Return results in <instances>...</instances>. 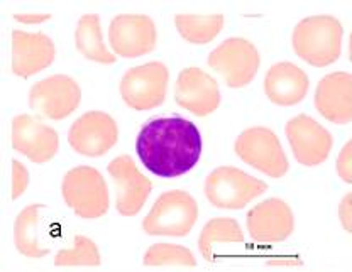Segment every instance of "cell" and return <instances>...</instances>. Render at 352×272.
<instances>
[{
  "label": "cell",
  "instance_id": "5",
  "mask_svg": "<svg viewBox=\"0 0 352 272\" xmlns=\"http://www.w3.org/2000/svg\"><path fill=\"white\" fill-rule=\"evenodd\" d=\"M266 190V183L234 166L214 169L205 181L207 200L222 209H242Z\"/></svg>",
  "mask_w": 352,
  "mask_h": 272
},
{
  "label": "cell",
  "instance_id": "9",
  "mask_svg": "<svg viewBox=\"0 0 352 272\" xmlns=\"http://www.w3.org/2000/svg\"><path fill=\"white\" fill-rule=\"evenodd\" d=\"M82 90L68 75H51L36 82L29 91V106L50 120H63L78 109Z\"/></svg>",
  "mask_w": 352,
  "mask_h": 272
},
{
  "label": "cell",
  "instance_id": "13",
  "mask_svg": "<svg viewBox=\"0 0 352 272\" xmlns=\"http://www.w3.org/2000/svg\"><path fill=\"white\" fill-rule=\"evenodd\" d=\"M285 132L293 156L303 166H318L332 150L333 141L330 132L305 113L289 119Z\"/></svg>",
  "mask_w": 352,
  "mask_h": 272
},
{
  "label": "cell",
  "instance_id": "28",
  "mask_svg": "<svg viewBox=\"0 0 352 272\" xmlns=\"http://www.w3.org/2000/svg\"><path fill=\"white\" fill-rule=\"evenodd\" d=\"M339 220L344 230L352 234V193H347L339 205Z\"/></svg>",
  "mask_w": 352,
  "mask_h": 272
},
{
  "label": "cell",
  "instance_id": "22",
  "mask_svg": "<svg viewBox=\"0 0 352 272\" xmlns=\"http://www.w3.org/2000/svg\"><path fill=\"white\" fill-rule=\"evenodd\" d=\"M244 242V231L234 218L217 216L204 227L198 237V251L208 262L214 260L215 244H241Z\"/></svg>",
  "mask_w": 352,
  "mask_h": 272
},
{
  "label": "cell",
  "instance_id": "30",
  "mask_svg": "<svg viewBox=\"0 0 352 272\" xmlns=\"http://www.w3.org/2000/svg\"><path fill=\"white\" fill-rule=\"evenodd\" d=\"M267 266H288V267H295V266H302V260L298 259H283V257H280V259H274V260H270L267 262Z\"/></svg>",
  "mask_w": 352,
  "mask_h": 272
},
{
  "label": "cell",
  "instance_id": "4",
  "mask_svg": "<svg viewBox=\"0 0 352 272\" xmlns=\"http://www.w3.org/2000/svg\"><path fill=\"white\" fill-rule=\"evenodd\" d=\"M61 194L80 218L95 220L104 216L110 207L107 183L100 171L91 166L69 169L61 183Z\"/></svg>",
  "mask_w": 352,
  "mask_h": 272
},
{
  "label": "cell",
  "instance_id": "25",
  "mask_svg": "<svg viewBox=\"0 0 352 272\" xmlns=\"http://www.w3.org/2000/svg\"><path fill=\"white\" fill-rule=\"evenodd\" d=\"M144 266L161 267V266H182L195 267L197 259L190 249L175 244H154L148 249L142 259Z\"/></svg>",
  "mask_w": 352,
  "mask_h": 272
},
{
  "label": "cell",
  "instance_id": "26",
  "mask_svg": "<svg viewBox=\"0 0 352 272\" xmlns=\"http://www.w3.org/2000/svg\"><path fill=\"white\" fill-rule=\"evenodd\" d=\"M336 171L339 174V178H342V181L352 183V139L344 144L342 150L337 156L336 161Z\"/></svg>",
  "mask_w": 352,
  "mask_h": 272
},
{
  "label": "cell",
  "instance_id": "21",
  "mask_svg": "<svg viewBox=\"0 0 352 272\" xmlns=\"http://www.w3.org/2000/svg\"><path fill=\"white\" fill-rule=\"evenodd\" d=\"M75 46L82 56L95 63L112 65L117 60L116 54L110 53L105 46L100 17L97 14H87L78 21L75 29Z\"/></svg>",
  "mask_w": 352,
  "mask_h": 272
},
{
  "label": "cell",
  "instance_id": "6",
  "mask_svg": "<svg viewBox=\"0 0 352 272\" xmlns=\"http://www.w3.org/2000/svg\"><path fill=\"white\" fill-rule=\"evenodd\" d=\"M170 71L161 61L134 66L127 69L119 84V91L127 106L138 112L156 109L166 100Z\"/></svg>",
  "mask_w": 352,
  "mask_h": 272
},
{
  "label": "cell",
  "instance_id": "14",
  "mask_svg": "<svg viewBox=\"0 0 352 272\" xmlns=\"http://www.w3.org/2000/svg\"><path fill=\"white\" fill-rule=\"evenodd\" d=\"M12 147L34 164H44L56 156L60 135L38 117L22 113L12 120Z\"/></svg>",
  "mask_w": 352,
  "mask_h": 272
},
{
  "label": "cell",
  "instance_id": "15",
  "mask_svg": "<svg viewBox=\"0 0 352 272\" xmlns=\"http://www.w3.org/2000/svg\"><path fill=\"white\" fill-rule=\"evenodd\" d=\"M175 102L197 117L210 115L220 105L217 80L195 66L182 69L175 84Z\"/></svg>",
  "mask_w": 352,
  "mask_h": 272
},
{
  "label": "cell",
  "instance_id": "2",
  "mask_svg": "<svg viewBox=\"0 0 352 272\" xmlns=\"http://www.w3.org/2000/svg\"><path fill=\"white\" fill-rule=\"evenodd\" d=\"M344 27L333 16H311L293 29L292 44L303 61L317 68L336 63L342 53Z\"/></svg>",
  "mask_w": 352,
  "mask_h": 272
},
{
  "label": "cell",
  "instance_id": "23",
  "mask_svg": "<svg viewBox=\"0 0 352 272\" xmlns=\"http://www.w3.org/2000/svg\"><path fill=\"white\" fill-rule=\"evenodd\" d=\"M222 14H208V16H198V14H178L175 16V25L179 36L190 44H208L222 32L223 29Z\"/></svg>",
  "mask_w": 352,
  "mask_h": 272
},
{
  "label": "cell",
  "instance_id": "16",
  "mask_svg": "<svg viewBox=\"0 0 352 272\" xmlns=\"http://www.w3.org/2000/svg\"><path fill=\"white\" fill-rule=\"evenodd\" d=\"M56 58V46L44 32L12 31V71L29 78L50 68Z\"/></svg>",
  "mask_w": 352,
  "mask_h": 272
},
{
  "label": "cell",
  "instance_id": "1",
  "mask_svg": "<svg viewBox=\"0 0 352 272\" xmlns=\"http://www.w3.org/2000/svg\"><path fill=\"white\" fill-rule=\"evenodd\" d=\"M204 150L200 131L183 117H160L141 127L135 152L146 169L173 179L195 168Z\"/></svg>",
  "mask_w": 352,
  "mask_h": 272
},
{
  "label": "cell",
  "instance_id": "20",
  "mask_svg": "<svg viewBox=\"0 0 352 272\" xmlns=\"http://www.w3.org/2000/svg\"><path fill=\"white\" fill-rule=\"evenodd\" d=\"M44 205L32 203L17 215L14 225V240L22 256L31 259H43L50 253V247L43 240Z\"/></svg>",
  "mask_w": 352,
  "mask_h": 272
},
{
  "label": "cell",
  "instance_id": "3",
  "mask_svg": "<svg viewBox=\"0 0 352 272\" xmlns=\"http://www.w3.org/2000/svg\"><path fill=\"white\" fill-rule=\"evenodd\" d=\"M198 218L197 200L183 190H171L154 201L142 229L154 237H185Z\"/></svg>",
  "mask_w": 352,
  "mask_h": 272
},
{
  "label": "cell",
  "instance_id": "24",
  "mask_svg": "<svg viewBox=\"0 0 352 272\" xmlns=\"http://www.w3.org/2000/svg\"><path fill=\"white\" fill-rule=\"evenodd\" d=\"M100 262L102 256L97 244L91 238L83 237V235H76L75 240H73V247L61 249L54 257V266L58 267H97L100 266Z\"/></svg>",
  "mask_w": 352,
  "mask_h": 272
},
{
  "label": "cell",
  "instance_id": "19",
  "mask_svg": "<svg viewBox=\"0 0 352 272\" xmlns=\"http://www.w3.org/2000/svg\"><path fill=\"white\" fill-rule=\"evenodd\" d=\"M310 80L300 66L280 61L273 65L264 76V91L273 104L292 106L300 104L307 97Z\"/></svg>",
  "mask_w": 352,
  "mask_h": 272
},
{
  "label": "cell",
  "instance_id": "12",
  "mask_svg": "<svg viewBox=\"0 0 352 272\" xmlns=\"http://www.w3.org/2000/svg\"><path fill=\"white\" fill-rule=\"evenodd\" d=\"M109 174L116 185V208L122 216H134L141 212L151 194L153 183L146 178L134 159L127 154L117 156L109 164Z\"/></svg>",
  "mask_w": 352,
  "mask_h": 272
},
{
  "label": "cell",
  "instance_id": "18",
  "mask_svg": "<svg viewBox=\"0 0 352 272\" xmlns=\"http://www.w3.org/2000/svg\"><path fill=\"white\" fill-rule=\"evenodd\" d=\"M295 229L292 208L280 198H270L248 213V231L254 242H283Z\"/></svg>",
  "mask_w": 352,
  "mask_h": 272
},
{
  "label": "cell",
  "instance_id": "29",
  "mask_svg": "<svg viewBox=\"0 0 352 272\" xmlns=\"http://www.w3.org/2000/svg\"><path fill=\"white\" fill-rule=\"evenodd\" d=\"M14 19L21 24H43L51 19V14H14Z\"/></svg>",
  "mask_w": 352,
  "mask_h": 272
},
{
  "label": "cell",
  "instance_id": "10",
  "mask_svg": "<svg viewBox=\"0 0 352 272\" xmlns=\"http://www.w3.org/2000/svg\"><path fill=\"white\" fill-rule=\"evenodd\" d=\"M119 139V127L112 115L90 110L72 124L68 142L73 150L87 157H100L107 154Z\"/></svg>",
  "mask_w": 352,
  "mask_h": 272
},
{
  "label": "cell",
  "instance_id": "8",
  "mask_svg": "<svg viewBox=\"0 0 352 272\" xmlns=\"http://www.w3.org/2000/svg\"><path fill=\"white\" fill-rule=\"evenodd\" d=\"M208 66L222 75L227 87L244 88L258 75L261 54L248 39L229 38L210 51Z\"/></svg>",
  "mask_w": 352,
  "mask_h": 272
},
{
  "label": "cell",
  "instance_id": "27",
  "mask_svg": "<svg viewBox=\"0 0 352 272\" xmlns=\"http://www.w3.org/2000/svg\"><path fill=\"white\" fill-rule=\"evenodd\" d=\"M29 171L19 161L12 163V200H17L24 194V191L29 186Z\"/></svg>",
  "mask_w": 352,
  "mask_h": 272
},
{
  "label": "cell",
  "instance_id": "17",
  "mask_svg": "<svg viewBox=\"0 0 352 272\" xmlns=\"http://www.w3.org/2000/svg\"><path fill=\"white\" fill-rule=\"evenodd\" d=\"M314 104L317 112L329 122L346 126L352 122V75L333 71L317 84Z\"/></svg>",
  "mask_w": 352,
  "mask_h": 272
},
{
  "label": "cell",
  "instance_id": "11",
  "mask_svg": "<svg viewBox=\"0 0 352 272\" xmlns=\"http://www.w3.org/2000/svg\"><path fill=\"white\" fill-rule=\"evenodd\" d=\"M157 32L151 17L142 14H120L110 21L109 43L116 56L139 58L151 53Z\"/></svg>",
  "mask_w": 352,
  "mask_h": 272
},
{
  "label": "cell",
  "instance_id": "7",
  "mask_svg": "<svg viewBox=\"0 0 352 272\" xmlns=\"http://www.w3.org/2000/svg\"><path fill=\"white\" fill-rule=\"evenodd\" d=\"M234 150L245 164L270 178H283L289 169L280 139L267 127L245 128L236 139Z\"/></svg>",
  "mask_w": 352,
  "mask_h": 272
}]
</instances>
